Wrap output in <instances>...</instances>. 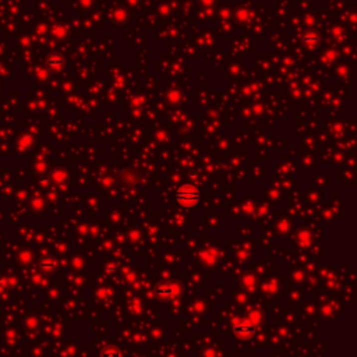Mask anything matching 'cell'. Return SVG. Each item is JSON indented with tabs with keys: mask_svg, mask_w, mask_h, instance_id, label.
I'll list each match as a JSON object with an SVG mask.
<instances>
[{
	"mask_svg": "<svg viewBox=\"0 0 357 357\" xmlns=\"http://www.w3.org/2000/svg\"><path fill=\"white\" fill-rule=\"evenodd\" d=\"M65 66V59L62 56H58V55H52L49 58L46 59V67L52 72H58L60 69H63Z\"/></svg>",
	"mask_w": 357,
	"mask_h": 357,
	"instance_id": "1",
	"label": "cell"
}]
</instances>
